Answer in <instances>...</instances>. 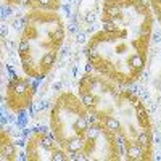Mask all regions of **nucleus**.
<instances>
[{
    "instance_id": "1",
    "label": "nucleus",
    "mask_w": 161,
    "mask_h": 161,
    "mask_svg": "<svg viewBox=\"0 0 161 161\" xmlns=\"http://www.w3.org/2000/svg\"><path fill=\"white\" fill-rule=\"evenodd\" d=\"M12 27L15 31H23L24 27H26V18H23V16H18V18H15L13 20V23H12Z\"/></svg>"
},
{
    "instance_id": "2",
    "label": "nucleus",
    "mask_w": 161,
    "mask_h": 161,
    "mask_svg": "<svg viewBox=\"0 0 161 161\" xmlns=\"http://www.w3.org/2000/svg\"><path fill=\"white\" fill-rule=\"evenodd\" d=\"M52 159H55V161H64L66 159V151H63L61 148H58V147H55L53 150H52V156H50Z\"/></svg>"
},
{
    "instance_id": "3",
    "label": "nucleus",
    "mask_w": 161,
    "mask_h": 161,
    "mask_svg": "<svg viewBox=\"0 0 161 161\" xmlns=\"http://www.w3.org/2000/svg\"><path fill=\"white\" fill-rule=\"evenodd\" d=\"M84 21H86L87 24H93L97 21V15L93 13V12H87L86 15H84Z\"/></svg>"
},
{
    "instance_id": "4",
    "label": "nucleus",
    "mask_w": 161,
    "mask_h": 161,
    "mask_svg": "<svg viewBox=\"0 0 161 161\" xmlns=\"http://www.w3.org/2000/svg\"><path fill=\"white\" fill-rule=\"evenodd\" d=\"M86 40H87V32L86 31H78V32H76V42L84 44Z\"/></svg>"
},
{
    "instance_id": "5",
    "label": "nucleus",
    "mask_w": 161,
    "mask_h": 161,
    "mask_svg": "<svg viewBox=\"0 0 161 161\" xmlns=\"http://www.w3.org/2000/svg\"><path fill=\"white\" fill-rule=\"evenodd\" d=\"M8 37V26H0V39H7Z\"/></svg>"
},
{
    "instance_id": "6",
    "label": "nucleus",
    "mask_w": 161,
    "mask_h": 161,
    "mask_svg": "<svg viewBox=\"0 0 161 161\" xmlns=\"http://www.w3.org/2000/svg\"><path fill=\"white\" fill-rule=\"evenodd\" d=\"M153 42H156V44L161 42V32H155L153 34Z\"/></svg>"
},
{
    "instance_id": "7",
    "label": "nucleus",
    "mask_w": 161,
    "mask_h": 161,
    "mask_svg": "<svg viewBox=\"0 0 161 161\" xmlns=\"http://www.w3.org/2000/svg\"><path fill=\"white\" fill-rule=\"evenodd\" d=\"M61 89V82H55L53 84V90H60Z\"/></svg>"
},
{
    "instance_id": "8",
    "label": "nucleus",
    "mask_w": 161,
    "mask_h": 161,
    "mask_svg": "<svg viewBox=\"0 0 161 161\" xmlns=\"http://www.w3.org/2000/svg\"><path fill=\"white\" fill-rule=\"evenodd\" d=\"M156 142H159V145H161V135L158 137V140H156Z\"/></svg>"
}]
</instances>
